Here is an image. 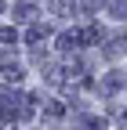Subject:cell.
Here are the masks:
<instances>
[{"instance_id": "5b68a950", "label": "cell", "mask_w": 127, "mask_h": 130, "mask_svg": "<svg viewBox=\"0 0 127 130\" xmlns=\"http://www.w3.org/2000/svg\"><path fill=\"white\" fill-rule=\"evenodd\" d=\"M51 11H55V14H66V11H69V0H51Z\"/></svg>"}, {"instance_id": "52a82bcc", "label": "cell", "mask_w": 127, "mask_h": 130, "mask_svg": "<svg viewBox=\"0 0 127 130\" xmlns=\"http://www.w3.org/2000/svg\"><path fill=\"white\" fill-rule=\"evenodd\" d=\"M113 14H116V18H127V0H116V4H113Z\"/></svg>"}, {"instance_id": "277c9868", "label": "cell", "mask_w": 127, "mask_h": 130, "mask_svg": "<svg viewBox=\"0 0 127 130\" xmlns=\"http://www.w3.org/2000/svg\"><path fill=\"white\" fill-rule=\"evenodd\" d=\"M44 36H47V29H44V25H29V40H33V43L44 40Z\"/></svg>"}, {"instance_id": "8992f818", "label": "cell", "mask_w": 127, "mask_h": 130, "mask_svg": "<svg viewBox=\"0 0 127 130\" xmlns=\"http://www.w3.org/2000/svg\"><path fill=\"white\" fill-rule=\"evenodd\" d=\"M127 51V40H116L113 47H109V58H116V54H123Z\"/></svg>"}, {"instance_id": "7a4b0ae2", "label": "cell", "mask_w": 127, "mask_h": 130, "mask_svg": "<svg viewBox=\"0 0 127 130\" xmlns=\"http://www.w3.org/2000/svg\"><path fill=\"white\" fill-rule=\"evenodd\" d=\"M15 18H22V22H29V18H33V4H22L18 11H15Z\"/></svg>"}, {"instance_id": "6da1fadb", "label": "cell", "mask_w": 127, "mask_h": 130, "mask_svg": "<svg viewBox=\"0 0 127 130\" xmlns=\"http://www.w3.org/2000/svg\"><path fill=\"white\" fill-rule=\"evenodd\" d=\"M58 47H62V51H76V47H80V32H62Z\"/></svg>"}, {"instance_id": "3957f363", "label": "cell", "mask_w": 127, "mask_h": 130, "mask_svg": "<svg viewBox=\"0 0 127 130\" xmlns=\"http://www.w3.org/2000/svg\"><path fill=\"white\" fill-rule=\"evenodd\" d=\"M4 76H7V79H15V83H18V79H22V69H18V65H4Z\"/></svg>"}, {"instance_id": "9c48e42d", "label": "cell", "mask_w": 127, "mask_h": 130, "mask_svg": "<svg viewBox=\"0 0 127 130\" xmlns=\"http://www.w3.org/2000/svg\"><path fill=\"white\" fill-rule=\"evenodd\" d=\"M0 7H4V4H0Z\"/></svg>"}, {"instance_id": "ba28073f", "label": "cell", "mask_w": 127, "mask_h": 130, "mask_svg": "<svg viewBox=\"0 0 127 130\" xmlns=\"http://www.w3.org/2000/svg\"><path fill=\"white\" fill-rule=\"evenodd\" d=\"M15 40V29H0V43H11Z\"/></svg>"}]
</instances>
